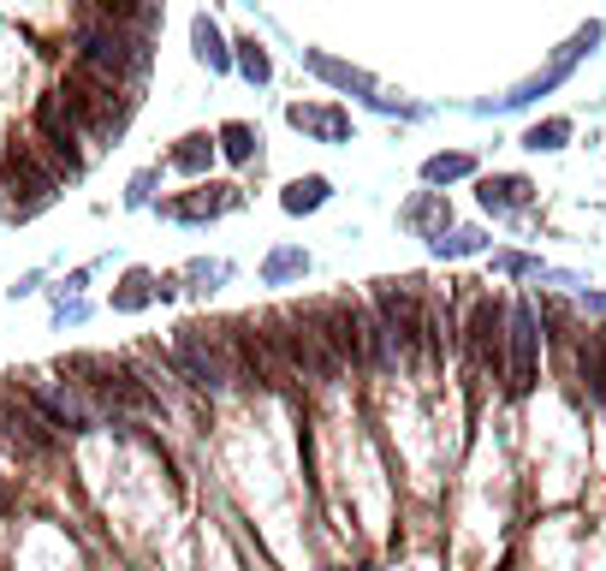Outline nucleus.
I'll return each mask as SVG.
<instances>
[{
  "mask_svg": "<svg viewBox=\"0 0 606 571\" xmlns=\"http://www.w3.org/2000/svg\"><path fill=\"white\" fill-rule=\"evenodd\" d=\"M529 197H536V185H529L524 173H494V179H482V209H524Z\"/></svg>",
  "mask_w": 606,
  "mask_h": 571,
  "instance_id": "obj_20",
  "label": "nucleus"
},
{
  "mask_svg": "<svg viewBox=\"0 0 606 571\" xmlns=\"http://www.w3.org/2000/svg\"><path fill=\"white\" fill-rule=\"evenodd\" d=\"M368 310L387 321L398 363H405V358H417L422 345H428V351H447V333H440L434 310H428L422 281H375V304H368Z\"/></svg>",
  "mask_w": 606,
  "mask_h": 571,
  "instance_id": "obj_3",
  "label": "nucleus"
},
{
  "mask_svg": "<svg viewBox=\"0 0 606 571\" xmlns=\"http://www.w3.org/2000/svg\"><path fill=\"white\" fill-rule=\"evenodd\" d=\"M428 251L447 256V262H452V256H476V251H487V232H482V227H452V232H440Z\"/></svg>",
  "mask_w": 606,
  "mask_h": 571,
  "instance_id": "obj_26",
  "label": "nucleus"
},
{
  "mask_svg": "<svg viewBox=\"0 0 606 571\" xmlns=\"http://www.w3.org/2000/svg\"><path fill=\"white\" fill-rule=\"evenodd\" d=\"M304 66L316 72L321 84H333V90L357 96V101H368V108H381V113H398V101L375 84V72H363V66H351V61H333L328 48H304Z\"/></svg>",
  "mask_w": 606,
  "mask_h": 571,
  "instance_id": "obj_10",
  "label": "nucleus"
},
{
  "mask_svg": "<svg viewBox=\"0 0 606 571\" xmlns=\"http://www.w3.org/2000/svg\"><path fill=\"white\" fill-rule=\"evenodd\" d=\"M0 190H7L12 215L19 221H31L54 202V190H60V173H54V161L36 150V143H7V155H0Z\"/></svg>",
  "mask_w": 606,
  "mask_h": 571,
  "instance_id": "obj_5",
  "label": "nucleus"
},
{
  "mask_svg": "<svg viewBox=\"0 0 606 571\" xmlns=\"http://www.w3.org/2000/svg\"><path fill=\"white\" fill-rule=\"evenodd\" d=\"M405 227L422 232L428 244H434L440 232H452V202H447V190H422L417 202H405Z\"/></svg>",
  "mask_w": 606,
  "mask_h": 571,
  "instance_id": "obj_16",
  "label": "nucleus"
},
{
  "mask_svg": "<svg viewBox=\"0 0 606 571\" xmlns=\"http://www.w3.org/2000/svg\"><path fill=\"white\" fill-rule=\"evenodd\" d=\"M214 155H220V143L209 138V131H190V138H179V143H173V167H179V173H190V179H202V173H209L214 167Z\"/></svg>",
  "mask_w": 606,
  "mask_h": 571,
  "instance_id": "obj_18",
  "label": "nucleus"
},
{
  "mask_svg": "<svg viewBox=\"0 0 606 571\" xmlns=\"http://www.w3.org/2000/svg\"><path fill=\"white\" fill-rule=\"evenodd\" d=\"M583 304H588L595 316H606V292H588V286H583Z\"/></svg>",
  "mask_w": 606,
  "mask_h": 571,
  "instance_id": "obj_30",
  "label": "nucleus"
},
{
  "mask_svg": "<svg viewBox=\"0 0 606 571\" xmlns=\"http://www.w3.org/2000/svg\"><path fill=\"white\" fill-rule=\"evenodd\" d=\"M60 101L71 113V125L84 131V138H120L131 108H137V96L120 90L113 78H101V72H90L84 61L66 66V84H60Z\"/></svg>",
  "mask_w": 606,
  "mask_h": 571,
  "instance_id": "obj_1",
  "label": "nucleus"
},
{
  "mask_svg": "<svg viewBox=\"0 0 606 571\" xmlns=\"http://www.w3.org/2000/svg\"><path fill=\"white\" fill-rule=\"evenodd\" d=\"M190 48H197V61L209 72H232V42L220 36V24L202 12V19H190Z\"/></svg>",
  "mask_w": 606,
  "mask_h": 571,
  "instance_id": "obj_17",
  "label": "nucleus"
},
{
  "mask_svg": "<svg viewBox=\"0 0 606 571\" xmlns=\"http://www.w3.org/2000/svg\"><path fill=\"white\" fill-rule=\"evenodd\" d=\"M286 120L309 131L316 143H345L351 138V113L333 108V101H298V108H286Z\"/></svg>",
  "mask_w": 606,
  "mask_h": 571,
  "instance_id": "obj_14",
  "label": "nucleus"
},
{
  "mask_svg": "<svg viewBox=\"0 0 606 571\" xmlns=\"http://www.w3.org/2000/svg\"><path fill=\"white\" fill-rule=\"evenodd\" d=\"M571 143V120H536L524 131V150H565Z\"/></svg>",
  "mask_w": 606,
  "mask_h": 571,
  "instance_id": "obj_27",
  "label": "nucleus"
},
{
  "mask_svg": "<svg viewBox=\"0 0 606 571\" xmlns=\"http://www.w3.org/2000/svg\"><path fill=\"white\" fill-rule=\"evenodd\" d=\"M595 42H601V24H583V31H576V36L565 42V48H559V61H553V66H547V72H536V78H524V84H517V90H511V96H499V108H529V101H536V96H547V90H559V84H565V78H571V66H576V61H583V54H588V48H595Z\"/></svg>",
  "mask_w": 606,
  "mask_h": 571,
  "instance_id": "obj_11",
  "label": "nucleus"
},
{
  "mask_svg": "<svg viewBox=\"0 0 606 571\" xmlns=\"http://www.w3.org/2000/svg\"><path fill=\"white\" fill-rule=\"evenodd\" d=\"M470 173H476V161L470 155H428L422 161V185H458V179H470Z\"/></svg>",
  "mask_w": 606,
  "mask_h": 571,
  "instance_id": "obj_25",
  "label": "nucleus"
},
{
  "mask_svg": "<svg viewBox=\"0 0 606 571\" xmlns=\"http://www.w3.org/2000/svg\"><path fill=\"white\" fill-rule=\"evenodd\" d=\"M232 66H239L244 78H250V84H268V78H274V61H268V48H262L256 36L232 42Z\"/></svg>",
  "mask_w": 606,
  "mask_h": 571,
  "instance_id": "obj_24",
  "label": "nucleus"
},
{
  "mask_svg": "<svg viewBox=\"0 0 606 571\" xmlns=\"http://www.w3.org/2000/svg\"><path fill=\"white\" fill-rule=\"evenodd\" d=\"M24 405H31V411L48 422V429H71V435H84L90 429V417H84V405L78 399H66L60 387H42V381H31V387H24Z\"/></svg>",
  "mask_w": 606,
  "mask_h": 571,
  "instance_id": "obj_13",
  "label": "nucleus"
},
{
  "mask_svg": "<svg viewBox=\"0 0 606 571\" xmlns=\"http://www.w3.org/2000/svg\"><path fill=\"white\" fill-rule=\"evenodd\" d=\"M541 375V316L536 304H506V387L529 393Z\"/></svg>",
  "mask_w": 606,
  "mask_h": 571,
  "instance_id": "obj_9",
  "label": "nucleus"
},
{
  "mask_svg": "<svg viewBox=\"0 0 606 571\" xmlns=\"http://www.w3.org/2000/svg\"><path fill=\"white\" fill-rule=\"evenodd\" d=\"M66 375H90L84 387H90L108 411H155V393L113 358H66Z\"/></svg>",
  "mask_w": 606,
  "mask_h": 571,
  "instance_id": "obj_8",
  "label": "nucleus"
},
{
  "mask_svg": "<svg viewBox=\"0 0 606 571\" xmlns=\"http://www.w3.org/2000/svg\"><path fill=\"white\" fill-rule=\"evenodd\" d=\"M173 370H179L190 387L220 393L232 381V340H227V328H197V321L173 328Z\"/></svg>",
  "mask_w": 606,
  "mask_h": 571,
  "instance_id": "obj_6",
  "label": "nucleus"
},
{
  "mask_svg": "<svg viewBox=\"0 0 606 571\" xmlns=\"http://www.w3.org/2000/svg\"><path fill=\"white\" fill-rule=\"evenodd\" d=\"M36 138H42L36 150L54 161V173H66V179H84V167H90V150H84V131L71 125L60 90L36 101Z\"/></svg>",
  "mask_w": 606,
  "mask_h": 571,
  "instance_id": "obj_7",
  "label": "nucleus"
},
{
  "mask_svg": "<svg viewBox=\"0 0 606 571\" xmlns=\"http://www.w3.org/2000/svg\"><path fill=\"white\" fill-rule=\"evenodd\" d=\"M470 351H476L482 370L506 375V304L499 298H476L470 304Z\"/></svg>",
  "mask_w": 606,
  "mask_h": 571,
  "instance_id": "obj_12",
  "label": "nucleus"
},
{
  "mask_svg": "<svg viewBox=\"0 0 606 571\" xmlns=\"http://www.w3.org/2000/svg\"><path fill=\"white\" fill-rule=\"evenodd\" d=\"M494 268L511 274V281H541L547 262H541V256H524V251H494Z\"/></svg>",
  "mask_w": 606,
  "mask_h": 571,
  "instance_id": "obj_28",
  "label": "nucleus"
},
{
  "mask_svg": "<svg viewBox=\"0 0 606 571\" xmlns=\"http://www.w3.org/2000/svg\"><path fill=\"white\" fill-rule=\"evenodd\" d=\"M328 197H333V185L321 179V173H309V179H291L286 190H279V209L286 215H316V209H328Z\"/></svg>",
  "mask_w": 606,
  "mask_h": 571,
  "instance_id": "obj_21",
  "label": "nucleus"
},
{
  "mask_svg": "<svg viewBox=\"0 0 606 571\" xmlns=\"http://www.w3.org/2000/svg\"><path fill=\"white\" fill-rule=\"evenodd\" d=\"M155 298H161V281H155L150 268H131L125 281L113 286V310H125V316L143 310V304H155Z\"/></svg>",
  "mask_w": 606,
  "mask_h": 571,
  "instance_id": "obj_22",
  "label": "nucleus"
},
{
  "mask_svg": "<svg viewBox=\"0 0 606 571\" xmlns=\"http://www.w3.org/2000/svg\"><path fill=\"white\" fill-rule=\"evenodd\" d=\"M214 143H220V155H227L232 167H244V161H256V143H262V138H256L244 120H227V125L214 131Z\"/></svg>",
  "mask_w": 606,
  "mask_h": 571,
  "instance_id": "obj_23",
  "label": "nucleus"
},
{
  "mask_svg": "<svg viewBox=\"0 0 606 571\" xmlns=\"http://www.w3.org/2000/svg\"><path fill=\"white\" fill-rule=\"evenodd\" d=\"M150 197H155V173H137V179H131V190H125V202H131V209H143Z\"/></svg>",
  "mask_w": 606,
  "mask_h": 571,
  "instance_id": "obj_29",
  "label": "nucleus"
},
{
  "mask_svg": "<svg viewBox=\"0 0 606 571\" xmlns=\"http://www.w3.org/2000/svg\"><path fill=\"white\" fill-rule=\"evenodd\" d=\"M256 328H262V340H268V351L279 358L286 375H304V381H316V387H328V381H339V370H345L304 310H274V316H262Z\"/></svg>",
  "mask_w": 606,
  "mask_h": 571,
  "instance_id": "obj_2",
  "label": "nucleus"
},
{
  "mask_svg": "<svg viewBox=\"0 0 606 571\" xmlns=\"http://www.w3.org/2000/svg\"><path fill=\"white\" fill-rule=\"evenodd\" d=\"M7 512H12V488L0 482V518H7Z\"/></svg>",
  "mask_w": 606,
  "mask_h": 571,
  "instance_id": "obj_31",
  "label": "nucleus"
},
{
  "mask_svg": "<svg viewBox=\"0 0 606 571\" xmlns=\"http://www.w3.org/2000/svg\"><path fill=\"white\" fill-rule=\"evenodd\" d=\"M239 209V185H202L197 197H173L167 215L173 221H214V215Z\"/></svg>",
  "mask_w": 606,
  "mask_h": 571,
  "instance_id": "obj_15",
  "label": "nucleus"
},
{
  "mask_svg": "<svg viewBox=\"0 0 606 571\" xmlns=\"http://www.w3.org/2000/svg\"><path fill=\"white\" fill-rule=\"evenodd\" d=\"M78 61L113 78L120 90H137L150 78V31H131V24H113V19H90L78 31Z\"/></svg>",
  "mask_w": 606,
  "mask_h": 571,
  "instance_id": "obj_4",
  "label": "nucleus"
},
{
  "mask_svg": "<svg viewBox=\"0 0 606 571\" xmlns=\"http://www.w3.org/2000/svg\"><path fill=\"white\" fill-rule=\"evenodd\" d=\"M309 274V251L304 244H279V251L262 256V286H291Z\"/></svg>",
  "mask_w": 606,
  "mask_h": 571,
  "instance_id": "obj_19",
  "label": "nucleus"
}]
</instances>
